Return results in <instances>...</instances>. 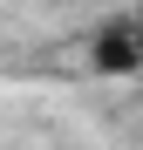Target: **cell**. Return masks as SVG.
Segmentation results:
<instances>
[{
	"instance_id": "6da1fadb",
	"label": "cell",
	"mask_w": 143,
	"mask_h": 150,
	"mask_svg": "<svg viewBox=\"0 0 143 150\" xmlns=\"http://www.w3.org/2000/svg\"><path fill=\"white\" fill-rule=\"evenodd\" d=\"M95 68L102 75H143V55H136V28H116V34H95Z\"/></svg>"
}]
</instances>
